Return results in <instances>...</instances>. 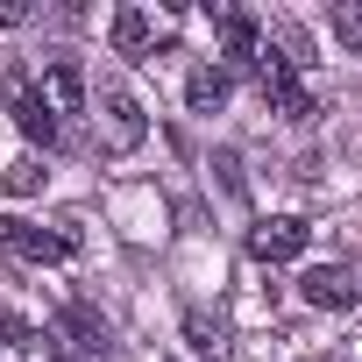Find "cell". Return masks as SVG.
<instances>
[{"mask_svg": "<svg viewBox=\"0 0 362 362\" xmlns=\"http://www.w3.org/2000/svg\"><path fill=\"white\" fill-rule=\"evenodd\" d=\"M93 135H100L107 156H135V149H142L149 114H142V100L128 93V78H100V86H93Z\"/></svg>", "mask_w": 362, "mask_h": 362, "instance_id": "cell-1", "label": "cell"}, {"mask_svg": "<svg viewBox=\"0 0 362 362\" xmlns=\"http://www.w3.org/2000/svg\"><path fill=\"white\" fill-rule=\"evenodd\" d=\"M29 86H36V100H43V114L50 121H71V114H86V100H93V86H86V71H78V57H43L36 71H29Z\"/></svg>", "mask_w": 362, "mask_h": 362, "instance_id": "cell-2", "label": "cell"}, {"mask_svg": "<svg viewBox=\"0 0 362 362\" xmlns=\"http://www.w3.org/2000/svg\"><path fill=\"white\" fill-rule=\"evenodd\" d=\"M298 249H305V221L298 214H270V221L249 228V256L256 263H291Z\"/></svg>", "mask_w": 362, "mask_h": 362, "instance_id": "cell-3", "label": "cell"}, {"mask_svg": "<svg viewBox=\"0 0 362 362\" xmlns=\"http://www.w3.org/2000/svg\"><path fill=\"white\" fill-rule=\"evenodd\" d=\"M0 242H8V256H22V263H64L71 256V235H50L36 221H0Z\"/></svg>", "mask_w": 362, "mask_h": 362, "instance_id": "cell-4", "label": "cell"}, {"mask_svg": "<svg viewBox=\"0 0 362 362\" xmlns=\"http://www.w3.org/2000/svg\"><path fill=\"white\" fill-rule=\"evenodd\" d=\"M0 362H57V341L22 313H0Z\"/></svg>", "mask_w": 362, "mask_h": 362, "instance_id": "cell-5", "label": "cell"}, {"mask_svg": "<svg viewBox=\"0 0 362 362\" xmlns=\"http://www.w3.org/2000/svg\"><path fill=\"white\" fill-rule=\"evenodd\" d=\"M305 305H320V313H341V305H355L362 298V284H355V270H341V263H320V270H305Z\"/></svg>", "mask_w": 362, "mask_h": 362, "instance_id": "cell-6", "label": "cell"}, {"mask_svg": "<svg viewBox=\"0 0 362 362\" xmlns=\"http://www.w3.org/2000/svg\"><path fill=\"white\" fill-rule=\"evenodd\" d=\"M8 107H15V128H22L29 142H43V149L57 142V121L43 114V100H36V86H29V71H15V78H8Z\"/></svg>", "mask_w": 362, "mask_h": 362, "instance_id": "cell-7", "label": "cell"}, {"mask_svg": "<svg viewBox=\"0 0 362 362\" xmlns=\"http://www.w3.org/2000/svg\"><path fill=\"white\" fill-rule=\"evenodd\" d=\"M206 15H214V29H221V57H228V64H256L263 29H256L249 15H235V8H206Z\"/></svg>", "mask_w": 362, "mask_h": 362, "instance_id": "cell-8", "label": "cell"}, {"mask_svg": "<svg viewBox=\"0 0 362 362\" xmlns=\"http://www.w3.org/2000/svg\"><path fill=\"white\" fill-rule=\"evenodd\" d=\"M228 93H235L228 64H199V71L185 78V107H192V114H221V107H228Z\"/></svg>", "mask_w": 362, "mask_h": 362, "instance_id": "cell-9", "label": "cell"}, {"mask_svg": "<svg viewBox=\"0 0 362 362\" xmlns=\"http://www.w3.org/2000/svg\"><path fill=\"white\" fill-rule=\"evenodd\" d=\"M185 348H192L199 362H228V320H214V313H185Z\"/></svg>", "mask_w": 362, "mask_h": 362, "instance_id": "cell-10", "label": "cell"}, {"mask_svg": "<svg viewBox=\"0 0 362 362\" xmlns=\"http://www.w3.org/2000/svg\"><path fill=\"white\" fill-rule=\"evenodd\" d=\"M107 36H114V50H121V57H135V50H149V36H156V22H149L142 8H121Z\"/></svg>", "mask_w": 362, "mask_h": 362, "instance_id": "cell-11", "label": "cell"}, {"mask_svg": "<svg viewBox=\"0 0 362 362\" xmlns=\"http://www.w3.org/2000/svg\"><path fill=\"white\" fill-rule=\"evenodd\" d=\"M64 334H71V355H107V327H100L86 305H71V313H64Z\"/></svg>", "mask_w": 362, "mask_h": 362, "instance_id": "cell-12", "label": "cell"}, {"mask_svg": "<svg viewBox=\"0 0 362 362\" xmlns=\"http://www.w3.org/2000/svg\"><path fill=\"white\" fill-rule=\"evenodd\" d=\"M0 192H15V199H36V192H43V163H36V156H15L8 170H0Z\"/></svg>", "mask_w": 362, "mask_h": 362, "instance_id": "cell-13", "label": "cell"}, {"mask_svg": "<svg viewBox=\"0 0 362 362\" xmlns=\"http://www.w3.org/2000/svg\"><path fill=\"white\" fill-rule=\"evenodd\" d=\"M327 29H334V36L362 57V0H334V8H327Z\"/></svg>", "mask_w": 362, "mask_h": 362, "instance_id": "cell-14", "label": "cell"}, {"mask_svg": "<svg viewBox=\"0 0 362 362\" xmlns=\"http://www.w3.org/2000/svg\"><path fill=\"white\" fill-rule=\"evenodd\" d=\"M29 22V0H0V29H22Z\"/></svg>", "mask_w": 362, "mask_h": 362, "instance_id": "cell-15", "label": "cell"}]
</instances>
